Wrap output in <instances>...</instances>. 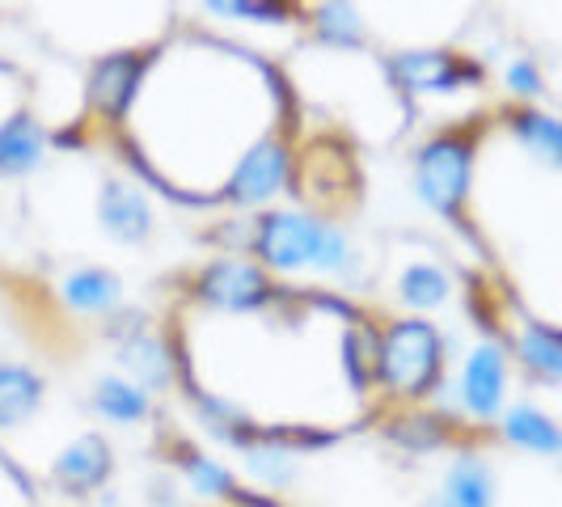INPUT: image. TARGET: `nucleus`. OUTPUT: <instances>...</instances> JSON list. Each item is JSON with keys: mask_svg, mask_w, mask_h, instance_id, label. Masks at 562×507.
Returning a JSON list of instances; mask_svg holds the SVG:
<instances>
[{"mask_svg": "<svg viewBox=\"0 0 562 507\" xmlns=\"http://www.w3.org/2000/svg\"><path fill=\"white\" fill-rule=\"evenodd\" d=\"M507 89L516 93V98H525V102H533V98H541V72H537L533 59H516L512 68H507Z\"/></svg>", "mask_w": 562, "mask_h": 507, "instance_id": "24", "label": "nucleus"}, {"mask_svg": "<svg viewBox=\"0 0 562 507\" xmlns=\"http://www.w3.org/2000/svg\"><path fill=\"white\" fill-rule=\"evenodd\" d=\"M470 173H474V136L440 132L415 157V191L431 212L457 216V207L470 195Z\"/></svg>", "mask_w": 562, "mask_h": 507, "instance_id": "2", "label": "nucleus"}, {"mask_svg": "<svg viewBox=\"0 0 562 507\" xmlns=\"http://www.w3.org/2000/svg\"><path fill=\"white\" fill-rule=\"evenodd\" d=\"M504 440L516 449L533 452V457H559L562 452V431L533 402H516L504 415Z\"/></svg>", "mask_w": 562, "mask_h": 507, "instance_id": "13", "label": "nucleus"}, {"mask_svg": "<svg viewBox=\"0 0 562 507\" xmlns=\"http://www.w3.org/2000/svg\"><path fill=\"white\" fill-rule=\"evenodd\" d=\"M449 296H452L449 271L436 267V262H415V267H406V271L397 275V301H402L406 309H415V313L440 309Z\"/></svg>", "mask_w": 562, "mask_h": 507, "instance_id": "17", "label": "nucleus"}, {"mask_svg": "<svg viewBox=\"0 0 562 507\" xmlns=\"http://www.w3.org/2000/svg\"><path fill=\"white\" fill-rule=\"evenodd\" d=\"M216 18H258V22H288V4H212Z\"/></svg>", "mask_w": 562, "mask_h": 507, "instance_id": "25", "label": "nucleus"}, {"mask_svg": "<svg viewBox=\"0 0 562 507\" xmlns=\"http://www.w3.org/2000/svg\"><path fill=\"white\" fill-rule=\"evenodd\" d=\"M431 507H445V504H431Z\"/></svg>", "mask_w": 562, "mask_h": 507, "instance_id": "27", "label": "nucleus"}, {"mask_svg": "<svg viewBox=\"0 0 562 507\" xmlns=\"http://www.w3.org/2000/svg\"><path fill=\"white\" fill-rule=\"evenodd\" d=\"M98 225L106 228V237L123 241V246H140L153 233V207H148L140 187L111 178L98 191Z\"/></svg>", "mask_w": 562, "mask_h": 507, "instance_id": "9", "label": "nucleus"}, {"mask_svg": "<svg viewBox=\"0 0 562 507\" xmlns=\"http://www.w3.org/2000/svg\"><path fill=\"white\" fill-rule=\"evenodd\" d=\"M47 157V132L34 114L18 111L4 127H0V173L4 178H22L34 173Z\"/></svg>", "mask_w": 562, "mask_h": 507, "instance_id": "11", "label": "nucleus"}, {"mask_svg": "<svg viewBox=\"0 0 562 507\" xmlns=\"http://www.w3.org/2000/svg\"><path fill=\"white\" fill-rule=\"evenodd\" d=\"M512 132H516V140L525 144L541 166L559 169L562 132H559V123H554V114H541V111H533V106H525V111L512 114Z\"/></svg>", "mask_w": 562, "mask_h": 507, "instance_id": "18", "label": "nucleus"}, {"mask_svg": "<svg viewBox=\"0 0 562 507\" xmlns=\"http://www.w3.org/2000/svg\"><path fill=\"white\" fill-rule=\"evenodd\" d=\"M440 368H445V342H440V330L423 317L390 322L385 335L376 338L372 372L394 397H406V402L427 397L440 381Z\"/></svg>", "mask_w": 562, "mask_h": 507, "instance_id": "1", "label": "nucleus"}, {"mask_svg": "<svg viewBox=\"0 0 562 507\" xmlns=\"http://www.w3.org/2000/svg\"><path fill=\"white\" fill-rule=\"evenodd\" d=\"M313 18H317L313 30H317L322 43H330V47H360L364 22H360V13L351 4H322V9H313Z\"/></svg>", "mask_w": 562, "mask_h": 507, "instance_id": "22", "label": "nucleus"}, {"mask_svg": "<svg viewBox=\"0 0 562 507\" xmlns=\"http://www.w3.org/2000/svg\"><path fill=\"white\" fill-rule=\"evenodd\" d=\"M119 364L136 376V385H140L144 394H148V390H169V385H173V356H169L166 342H161L157 335H148V330L123 338V347H119Z\"/></svg>", "mask_w": 562, "mask_h": 507, "instance_id": "12", "label": "nucleus"}, {"mask_svg": "<svg viewBox=\"0 0 562 507\" xmlns=\"http://www.w3.org/2000/svg\"><path fill=\"white\" fill-rule=\"evenodd\" d=\"M288 173H292V148L280 132H271V136L254 144L250 153L237 161V169L228 173L225 199L237 207H262L267 199H276L283 191Z\"/></svg>", "mask_w": 562, "mask_h": 507, "instance_id": "5", "label": "nucleus"}, {"mask_svg": "<svg viewBox=\"0 0 562 507\" xmlns=\"http://www.w3.org/2000/svg\"><path fill=\"white\" fill-rule=\"evenodd\" d=\"M507 390V360L499 342H479L461 368V406L474 419H495L504 410Z\"/></svg>", "mask_w": 562, "mask_h": 507, "instance_id": "7", "label": "nucleus"}, {"mask_svg": "<svg viewBox=\"0 0 562 507\" xmlns=\"http://www.w3.org/2000/svg\"><path fill=\"white\" fill-rule=\"evenodd\" d=\"M148 56H106L93 64V77H89V106L102 114V119H123V111L132 106L136 89H140L144 72H148Z\"/></svg>", "mask_w": 562, "mask_h": 507, "instance_id": "8", "label": "nucleus"}, {"mask_svg": "<svg viewBox=\"0 0 562 507\" xmlns=\"http://www.w3.org/2000/svg\"><path fill=\"white\" fill-rule=\"evenodd\" d=\"M93 406H98V415H106L111 422H140L148 415V394L136 381L102 376L98 390H93Z\"/></svg>", "mask_w": 562, "mask_h": 507, "instance_id": "19", "label": "nucleus"}, {"mask_svg": "<svg viewBox=\"0 0 562 507\" xmlns=\"http://www.w3.org/2000/svg\"><path fill=\"white\" fill-rule=\"evenodd\" d=\"M111 444L102 440V436H77L68 449L56 457V465H52V482H56L64 495H89V491H98L102 482L111 478Z\"/></svg>", "mask_w": 562, "mask_h": 507, "instance_id": "10", "label": "nucleus"}, {"mask_svg": "<svg viewBox=\"0 0 562 507\" xmlns=\"http://www.w3.org/2000/svg\"><path fill=\"white\" fill-rule=\"evenodd\" d=\"M195 296L203 305H212V309L254 313L276 296V283H271V275H267L258 262H246V258H216V262L195 280Z\"/></svg>", "mask_w": 562, "mask_h": 507, "instance_id": "4", "label": "nucleus"}, {"mask_svg": "<svg viewBox=\"0 0 562 507\" xmlns=\"http://www.w3.org/2000/svg\"><path fill=\"white\" fill-rule=\"evenodd\" d=\"M390 77L411 93H449L461 84H479L482 72L465 56H452V52H402L390 59Z\"/></svg>", "mask_w": 562, "mask_h": 507, "instance_id": "6", "label": "nucleus"}, {"mask_svg": "<svg viewBox=\"0 0 562 507\" xmlns=\"http://www.w3.org/2000/svg\"><path fill=\"white\" fill-rule=\"evenodd\" d=\"M106 507H119V504H106Z\"/></svg>", "mask_w": 562, "mask_h": 507, "instance_id": "28", "label": "nucleus"}, {"mask_svg": "<svg viewBox=\"0 0 562 507\" xmlns=\"http://www.w3.org/2000/svg\"><path fill=\"white\" fill-rule=\"evenodd\" d=\"M43 406V376L26 364H0V431L34 419Z\"/></svg>", "mask_w": 562, "mask_h": 507, "instance_id": "14", "label": "nucleus"}, {"mask_svg": "<svg viewBox=\"0 0 562 507\" xmlns=\"http://www.w3.org/2000/svg\"><path fill=\"white\" fill-rule=\"evenodd\" d=\"M246 470L258 482H267V486H292V478H296V457L280 440H262V444L246 449Z\"/></svg>", "mask_w": 562, "mask_h": 507, "instance_id": "20", "label": "nucleus"}, {"mask_svg": "<svg viewBox=\"0 0 562 507\" xmlns=\"http://www.w3.org/2000/svg\"><path fill=\"white\" fill-rule=\"evenodd\" d=\"M520 360L529 372H537L541 381H559L562 376V351H559V338L550 326H525V335H520Z\"/></svg>", "mask_w": 562, "mask_h": 507, "instance_id": "21", "label": "nucleus"}, {"mask_svg": "<svg viewBox=\"0 0 562 507\" xmlns=\"http://www.w3.org/2000/svg\"><path fill=\"white\" fill-rule=\"evenodd\" d=\"M317 228L322 221L310 212H267L250 233V250L258 258V267L271 275H288V271H301L310 267L313 241H317Z\"/></svg>", "mask_w": 562, "mask_h": 507, "instance_id": "3", "label": "nucleus"}, {"mask_svg": "<svg viewBox=\"0 0 562 507\" xmlns=\"http://www.w3.org/2000/svg\"><path fill=\"white\" fill-rule=\"evenodd\" d=\"M148 507H178V495H173V486H169V482H153Z\"/></svg>", "mask_w": 562, "mask_h": 507, "instance_id": "26", "label": "nucleus"}, {"mask_svg": "<svg viewBox=\"0 0 562 507\" xmlns=\"http://www.w3.org/2000/svg\"><path fill=\"white\" fill-rule=\"evenodd\" d=\"M59 296H64V305L68 309L85 313V317H98V313H111L119 305V296H123V283L114 271H102V267H81V271H72L64 288H59Z\"/></svg>", "mask_w": 562, "mask_h": 507, "instance_id": "15", "label": "nucleus"}, {"mask_svg": "<svg viewBox=\"0 0 562 507\" xmlns=\"http://www.w3.org/2000/svg\"><path fill=\"white\" fill-rule=\"evenodd\" d=\"M495 478L482 457H457L445 474V507H491Z\"/></svg>", "mask_w": 562, "mask_h": 507, "instance_id": "16", "label": "nucleus"}, {"mask_svg": "<svg viewBox=\"0 0 562 507\" xmlns=\"http://www.w3.org/2000/svg\"><path fill=\"white\" fill-rule=\"evenodd\" d=\"M182 474L191 482V491L203 495V499H228V495H237V478L228 474L221 461H207V457H187L182 461Z\"/></svg>", "mask_w": 562, "mask_h": 507, "instance_id": "23", "label": "nucleus"}]
</instances>
